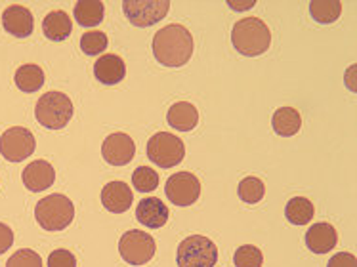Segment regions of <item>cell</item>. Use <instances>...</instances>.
<instances>
[{
	"label": "cell",
	"instance_id": "cell-1",
	"mask_svg": "<svg viewBox=\"0 0 357 267\" xmlns=\"http://www.w3.org/2000/svg\"><path fill=\"white\" fill-rule=\"evenodd\" d=\"M153 56L160 66L182 67L193 56V36L183 25H168L153 36Z\"/></svg>",
	"mask_w": 357,
	"mask_h": 267
},
{
	"label": "cell",
	"instance_id": "cell-2",
	"mask_svg": "<svg viewBox=\"0 0 357 267\" xmlns=\"http://www.w3.org/2000/svg\"><path fill=\"white\" fill-rule=\"evenodd\" d=\"M231 43L239 54L247 56V58H256L264 52H268L271 44V33L262 20L245 17L234 25Z\"/></svg>",
	"mask_w": 357,
	"mask_h": 267
},
{
	"label": "cell",
	"instance_id": "cell-3",
	"mask_svg": "<svg viewBox=\"0 0 357 267\" xmlns=\"http://www.w3.org/2000/svg\"><path fill=\"white\" fill-rule=\"evenodd\" d=\"M35 218L46 231H63L75 218V206L71 199L61 193L44 197L35 206Z\"/></svg>",
	"mask_w": 357,
	"mask_h": 267
},
{
	"label": "cell",
	"instance_id": "cell-4",
	"mask_svg": "<svg viewBox=\"0 0 357 267\" xmlns=\"http://www.w3.org/2000/svg\"><path fill=\"white\" fill-rule=\"evenodd\" d=\"M35 116L44 128L61 130L73 116V101L61 92H46L37 101Z\"/></svg>",
	"mask_w": 357,
	"mask_h": 267
},
{
	"label": "cell",
	"instance_id": "cell-5",
	"mask_svg": "<svg viewBox=\"0 0 357 267\" xmlns=\"http://www.w3.org/2000/svg\"><path fill=\"white\" fill-rule=\"evenodd\" d=\"M176 261L178 267H214L218 261V248L211 238L191 235L178 246Z\"/></svg>",
	"mask_w": 357,
	"mask_h": 267
},
{
	"label": "cell",
	"instance_id": "cell-6",
	"mask_svg": "<svg viewBox=\"0 0 357 267\" xmlns=\"http://www.w3.org/2000/svg\"><path fill=\"white\" fill-rule=\"evenodd\" d=\"M147 157L159 168H172L185 157V145L170 132H159L147 142Z\"/></svg>",
	"mask_w": 357,
	"mask_h": 267
},
{
	"label": "cell",
	"instance_id": "cell-7",
	"mask_svg": "<svg viewBox=\"0 0 357 267\" xmlns=\"http://www.w3.org/2000/svg\"><path fill=\"white\" fill-rule=\"evenodd\" d=\"M155 250V238L146 231L130 229L126 231L119 241V252L126 264L130 266H144L147 261L153 260Z\"/></svg>",
	"mask_w": 357,
	"mask_h": 267
},
{
	"label": "cell",
	"instance_id": "cell-8",
	"mask_svg": "<svg viewBox=\"0 0 357 267\" xmlns=\"http://www.w3.org/2000/svg\"><path fill=\"white\" fill-rule=\"evenodd\" d=\"M35 136L33 132L23 128V126H14L8 128L2 136H0V155L8 160V162H23L29 159L35 153Z\"/></svg>",
	"mask_w": 357,
	"mask_h": 267
},
{
	"label": "cell",
	"instance_id": "cell-9",
	"mask_svg": "<svg viewBox=\"0 0 357 267\" xmlns=\"http://www.w3.org/2000/svg\"><path fill=\"white\" fill-rule=\"evenodd\" d=\"M124 15L136 27H151L159 23L170 10L168 0H124Z\"/></svg>",
	"mask_w": 357,
	"mask_h": 267
},
{
	"label": "cell",
	"instance_id": "cell-10",
	"mask_svg": "<svg viewBox=\"0 0 357 267\" xmlns=\"http://www.w3.org/2000/svg\"><path fill=\"white\" fill-rule=\"evenodd\" d=\"M168 201L176 206H191L199 201L201 195V183L191 172H178L170 176L165 185Z\"/></svg>",
	"mask_w": 357,
	"mask_h": 267
},
{
	"label": "cell",
	"instance_id": "cell-11",
	"mask_svg": "<svg viewBox=\"0 0 357 267\" xmlns=\"http://www.w3.org/2000/svg\"><path fill=\"white\" fill-rule=\"evenodd\" d=\"M102 155L103 159L113 167H124V165L132 162L134 155H136L134 139L124 132H115V134L105 137L102 145Z\"/></svg>",
	"mask_w": 357,
	"mask_h": 267
},
{
	"label": "cell",
	"instance_id": "cell-12",
	"mask_svg": "<svg viewBox=\"0 0 357 267\" xmlns=\"http://www.w3.org/2000/svg\"><path fill=\"white\" fill-rule=\"evenodd\" d=\"M2 25L10 35L17 36V38H27L35 29V20H33L31 10L20 6V4H12L2 12Z\"/></svg>",
	"mask_w": 357,
	"mask_h": 267
},
{
	"label": "cell",
	"instance_id": "cell-13",
	"mask_svg": "<svg viewBox=\"0 0 357 267\" xmlns=\"http://www.w3.org/2000/svg\"><path fill=\"white\" fill-rule=\"evenodd\" d=\"M22 180L23 185L29 189L31 193H40V191H46L56 181V170L46 160H35L29 167H25Z\"/></svg>",
	"mask_w": 357,
	"mask_h": 267
},
{
	"label": "cell",
	"instance_id": "cell-14",
	"mask_svg": "<svg viewBox=\"0 0 357 267\" xmlns=\"http://www.w3.org/2000/svg\"><path fill=\"white\" fill-rule=\"evenodd\" d=\"M136 220L151 229H159L168 222V206L159 197H147L138 202Z\"/></svg>",
	"mask_w": 357,
	"mask_h": 267
},
{
	"label": "cell",
	"instance_id": "cell-15",
	"mask_svg": "<svg viewBox=\"0 0 357 267\" xmlns=\"http://www.w3.org/2000/svg\"><path fill=\"white\" fill-rule=\"evenodd\" d=\"M134 195L124 181H109L102 189V204L113 214H123L132 206Z\"/></svg>",
	"mask_w": 357,
	"mask_h": 267
},
{
	"label": "cell",
	"instance_id": "cell-16",
	"mask_svg": "<svg viewBox=\"0 0 357 267\" xmlns=\"http://www.w3.org/2000/svg\"><path fill=\"white\" fill-rule=\"evenodd\" d=\"M126 75V66L123 58H119L115 54H105L94 63V77L105 86L119 84Z\"/></svg>",
	"mask_w": 357,
	"mask_h": 267
},
{
	"label": "cell",
	"instance_id": "cell-17",
	"mask_svg": "<svg viewBox=\"0 0 357 267\" xmlns=\"http://www.w3.org/2000/svg\"><path fill=\"white\" fill-rule=\"evenodd\" d=\"M338 243L336 229L331 224H314L306 233V246L314 254H327Z\"/></svg>",
	"mask_w": 357,
	"mask_h": 267
},
{
	"label": "cell",
	"instance_id": "cell-18",
	"mask_svg": "<svg viewBox=\"0 0 357 267\" xmlns=\"http://www.w3.org/2000/svg\"><path fill=\"white\" fill-rule=\"evenodd\" d=\"M168 124L178 132H191L199 124V111L190 101H178L167 113Z\"/></svg>",
	"mask_w": 357,
	"mask_h": 267
},
{
	"label": "cell",
	"instance_id": "cell-19",
	"mask_svg": "<svg viewBox=\"0 0 357 267\" xmlns=\"http://www.w3.org/2000/svg\"><path fill=\"white\" fill-rule=\"evenodd\" d=\"M43 31L48 40L61 43V40H66L67 36L71 35L73 23H71V17L63 10H54V12L46 14V17H44Z\"/></svg>",
	"mask_w": 357,
	"mask_h": 267
},
{
	"label": "cell",
	"instance_id": "cell-20",
	"mask_svg": "<svg viewBox=\"0 0 357 267\" xmlns=\"http://www.w3.org/2000/svg\"><path fill=\"white\" fill-rule=\"evenodd\" d=\"M275 134L283 137L296 136L302 128V116L294 107H281L273 113L271 119Z\"/></svg>",
	"mask_w": 357,
	"mask_h": 267
},
{
	"label": "cell",
	"instance_id": "cell-21",
	"mask_svg": "<svg viewBox=\"0 0 357 267\" xmlns=\"http://www.w3.org/2000/svg\"><path fill=\"white\" fill-rule=\"evenodd\" d=\"M15 86L20 88L25 94H33L44 86V71L38 66L25 63L15 71Z\"/></svg>",
	"mask_w": 357,
	"mask_h": 267
},
{
	"label": "cell",
	"instance_id": "cell-22",
	"mask_svg": "<svg viewBox=\"0 0 357 267\" xmlns=\"http://www.w3.org/2000/svg\"><path fill=\"white\" fill-rule=\"evenodd\" d=\"M75 20L82 27H96L103 22V2L100 0H79L75 4Z\"/></svg>",
	"mask_w": 357,
	"mask_h": 267
},
{
	"label": "cell",
	"instance_id": "cell-23",
	"mask_svg": "<svg viewBox=\"0 0 357 267\" xmlns=\"http://www.w3.org/2000/svg\"><path fill=\"white\" fill-rule=\"evenodd\" d=\"M314 214V204H312L310 199H304V197H294V199H291V201L287 202V208H284V216L294 225L310 224Z\"/></svg>",
	"mask_w": 357,
	"mask_h": 267
},
{
	"label": "cell",
	"instance_id": "cell-24",
	"mask_svg": "<svg viewBox=\"0 0 357 267\" xmlns=\"http://www.w3.org/2000/svg\"><path fill=\"white\" fill-rule=\"evenodd\" d=\"M310 14L317 23H333L342 14V4L338 0H314L310 2Z\"/></svg>",
	"mask_w": 357,
	"mask_h": 267
},
{
	"label": "cell",
	"instance_id": "cell-25",
	"mask_svg": "<svg viewBox=\"0 0 357 267\" xmlns=\"http://www.w3.org/2000/svg\"><path fill=\"white\" fill-rule=\"evenodd\" d=\"M237 193H239L241 201L248 202V204H256V202H260L264 199L266 188H264V181L260 178L250 176V178H245L241 181Z\"/></svg>",
	"mask_w": 357,
	"mask_h": 267
},
{
	"label": "cell",
	"instance_id": "cell-26",
	"mask_svg": "<svg viewBox=\"0 0 357 267\" xmlns=\"http://www.w3.org/2000/svg\"><path fill=\"white\" fill-rule=\"evenodd\" d=\"M132 183L139 193H151L159 188V174L155 172L153 168L139 167L132 174Z\"/></svg>",
	"mask_w": 357,
	"mask_h": 267
},
{
	"label": "cell",
	"instance_id": "cell-27",
	"mask_svg": "<svg viewBox=\"0 0 357 267\" xmlns=\"http://www.w3.org/2000/svg\"><path fill=\"white\" fill-rule=\"evenodd\" d=\"M107 35L102 31H88L80 36V50L84 52L86 56H98L107 48Z\"/></svg>",
	"mask_w": 357,
	"mask_h": 267
},
{
	"label": "cell",
	"instance_id": "cell-28",
	"mask_svg": "<svg viewBox=\"0 0 357 267\" xmlns=\"http://www.w3.org/2000/svg\"><path fill=\"white\" fill-rule=\"evenodd\" d=\"M235 267H262L264 256L260 248L255 245L239 246L234 254Z\"/></svg>",
	"mask_w": 357,
	"mask_h": 267
},
{
	"label": "cell",
	"instance_id": "cell-29",
	"mask_svg": "<svg viewBox=\"0 0 357 267\" xmlns=\"http://www.w3.org/2000/svg\"><path fill=\"white\" fill-rule=\"evenodd\" d=\"M6 267H43V258L31 248H22L6 261Z\"/></svg>",
	"mask_w": 357,
	"mask_h": 267
},
{
	"label": "cell",
	"instance_id": "cell-30",
	"mask_svg": "<svg viewBox=\"0 0 357 267\" xmlns=\"http://www.w3.org/2000/svg\"><path fill=\"white\" fill-rule=\"evenodd\" d=\"M48 267H77V258L69 250H54L48 256Z\"/></svg>",
	"mask_w": 357,
	"mask_h": 267
},
{
	"label": "cell",
	"instance_id": "cell-31",
	"mask_svg": "<svg viewBox=\"0 0 357 267\" xmlns=\"http://www.w3.org/2000/svg\"><path fill=\"white\" fill-rule=\"evenodd\" d=\"M327 267H357L356 256L350 252H340L328 260Z\"/></svg>",
	"mask_w": 357,
	"mask_h": 267
},
{
	"label": "cell",
	"instance_id": "cell-32",
	"mask_svg": "<svg viewBox=\"0 0 357 267\" xmlns=\"http://www.w3.org/2000/svg\"><path fill=\"white\" fill-rule=\"evenodd\" d=\"M14 245V231L6 224H0V256L6 254Z\"/></svg>",
	"mask_w": 357,
	"mask_h": 267
}]
</instances>
